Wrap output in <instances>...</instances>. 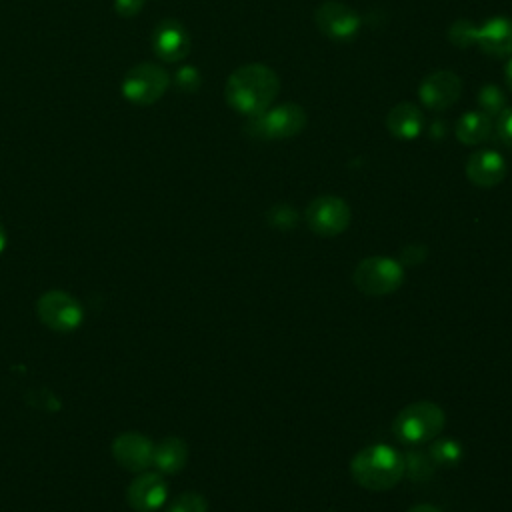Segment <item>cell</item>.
I'll list each match as a JSON object with an SVG mask.
<instances>
[{"label":"cell","mask_w":512,"mask_h":512,"mask_svg":"<svg viewBox=\"0 0 512 512\" xmlns=\"http://www.w3.org/2000/svg\"><path fill=\"white\" fill-rule=\"evenodd\" d=\"M280 92L278 74L260 62L238 66L226 80V104L240 116L252 118L268 110Z\"/></svg>","instance_id":"6da1fadb"},{"label":"cell","mask_w":512,"mask_h":512,"mask_svg":"<svg viewBox=\"0 0 512 512\" xmlns=\"http://www.w3.org/2000/svg\"><path fill=\"white\" fill-rule=\"evenodd\" d=\"M350 472L362 488L384 492L404 478V456L388 444L366 446L352 458Z\"/></svg>","instance_id":"7a4b0ae2"},{"label":"cell","mask_w":512,"mask_h":512,"mask_svg":"<svg viewBox=\"0 0 512 512\" xmlns=\"http://www.w3.org/2000/svg\"><path fill=\"white\" fill-rule=\"evenodd\" d=\"M308 124L306 110L296 102H284L278 106H270L258 116L248 118L244 124V132L254 140H286L298 136Z\"/></svg>","instance_id":"3957f363"},{"label":"cell","mask_w":512,"mask_h":512,"mask_svg":"<svg viewBox=\"0 0 512 512\" xmlns=\"http://www.w3.org/2000/svg\"><path fill=\"white\" fill-rule=\"evenodd\" d=\"M444 410L428 400L404 406L392 422V434L404 444H424L434 440L444 428Z\"/></svg>","instance_id":"277c9868"},{"label":"cell","mask_w":512,"mask_h":512,"mask_svg":"<svg viewBox=\"0 0 512 512\" xmlns=\"http://www.w3.org/2000/svg\"><path fill=\"white\" fill-rule=\"evenodd\" d=\"M352 280L354 286L366 296H386L402 286L404 268L398 260L386 256H370L358 262Z\"/></svg>","instance_id":"5b68a950"},{"label":"cell","mask_w":512,"mask_h":512,"mask_svg":"<svg viewBox=\"0 0 512 512\" xmlns=\"http://www.w3.org/2000/svg\"><path fill=\"white\" fill-rule=\"evenodd\" d=\"M170 86V74L166 68L154 62H140L132 66L122 80V96L138 106L158 102Z\"/></svg>","instance_id":"8992f818"},{"label":"cell","mask_w":512,"mask_h":512,"mask_svg":"<svg viewBox=\"0 0 512 512\" xmlns=\"http://www.w3.org/2000/svg\"><path fill=\"white\" fill-rule=\"evenodd\" d=\"M306 224L308 228L324 238H332L342 234L348 224H350V206L346 204V200L332 196V194H324L314 198L308 206H306Z\"/></svg>","instance_id":"52a82bcc"},{"label":"cell","mask_w":512,"mask_h":512,"mask_svg":"<svg viewBox=\"0 0 512 512\" xmlns=\"http://www.w3.org/2000/svg\"><path fill=\"white\" fill-rule=\"evenodd\" d=\"M314 24L318 32L332 40H350L360 32V14L340 0H324L314 10Z\"/></svg>","instance_id":"ba28073f"},{"label":"cell","mask_w":512,"mask_h":512,"mask_svg":"<svg viewBox=\"0 0 512 512\" xmlns=\"http://www.w3.org/2000/svg\"><path fill=\"white\" fill-rule=\"evenodd\" d=\"M36 308L42 324L56 332H72L82 324L84 318L80 302L62 290L42 294Z\"/></svg>","instance_id":"9c48e42d"},{"label":"cell","mask_w":512,"mask_h":512,"mask_svg":"<svg viewBox=\"0 0 512 512\" xmlns=\"http://www.w3.org/2000/svg\"><path fill=\"white\" fill-rule=\"evenodd\" d=\"M462 94V80L452 70H436L428 74L418 86L420 102L432 112H444L452 108Z\"/></svg>","instance_id":"30bf717a"},{"label":"cell","mask_w":512,"mask_h":512,"mask_svg":"<svg viewBox=\"0 0 512 512\" xmlns=\"http://www.w3.org/2000/svg\"><path fill=\"white\" fill-rule=\"evenodd\" d=\"M190 46V34L178 20L166 18L156 24L152 32V50L162 62H182L190 54Z\"/></svg>","instance_id":"8fae6325"},{"label":"cell","mask_w":512,"mask_h":512,"mask_svg":"<svg viewBox=\"0 0 512 512\" xmlns=\"http://www.w3.org/2000/svg\"><path fill=\"white\" fill-rule=\"evenodd\" d=\"M472 44H476L484 54L494 58L512 56V18L492 16L480 26L474 24Z\"/></svg>","instance_id":"7c38bea8"},{"label":"cell","mask_w":512,"mask_h":512,"mask_svg":"<svg viewBox=\"0 0 512 512\" xmlns=\"http://www.w3.org/2000/svg\"><path fill=\"white\" fill-rule=\"evenodd\" d=\"M506 160L498 150L482 148L468 156L466 178L478 188H494L506 176Z\"/></svg>","instance_id":"4fadbf2b"},{"label":"cell","mask_w":512,"mask_h":512,"mask_svg":"<svg viewBox=\"0 0 512 512\" xmlns=\"http://www.w3.org/2000/svg\"><path fill=\"white\" fill-rule=\"evenodd\" d=\"M112 454L122 468L132 472H144L152 464L154 444L150 442V438L138 432H126L112 442Z\"/></svg>","instance_id":"5bb4252c"},{"label":"cell","mask_w":512,"mask_h":512,"mask_svg":"<svg viewBox=\"0 0 512 512\" xmlns=\"http://www.w3.org/2000/svg\"><path fill=\"white\" fill-rule=\"evenodd\" d=\"M168 486L158 472H142L126 492L128 504L138 512H154L166 502Z\"/></svg>","instance_id":"9a60e30c"},{"label":"cell","mask_w":512,"mask_h":512,"mask_svg":"<svg viewBox=\"0 0 512 512\" xmlns=\"http://www.w3.org/2000/svg\"><path fill=\"white\" fill-rule=\"evenodd\" d=\"M386 128L398 140H414L424 128V114L414 102H398L386 116Z\"/></svg>","instance_id":"2e32d148"},{"label":"cell","mask_w":512,"mask_h":512,"mask_svg":"<svg viewBox=\"0 0 512 512\" xmlns=\"http://www.w3.org/2000/svg\"><path fill=\"white\" fill-rule=\"evenodd\" d=\"M492 130L494 122L482 110H468L454 124V134L464 146L482 144L492 134Z\"/></svg>","instance_id":"e0dca14e"},{"label":"cell","mask_w":512,"mask_h":512,"mask_svg":"<svg viewBox=\"0 0 512 512\" xmlns=\"http://www.w3.org/2000/svg\"><path fill=\"white\" fill-rule=\"evenodd\" d=\"M188 460V446L182 438H164L158 446H154L152 464L162 474H178Z\"/></svg>","instance_id":"ac0fdd59"},{"label":"cell","mask_w":512,"mask_h":512,"mask_svg":"<svg viewBox=\"0 0 512 512\" xmlns=\"http://www.w3.org/2000/svg\"><path fill=\"white\" fill-rule=\"evenodd\" d=\"M434 462L430 454H424L420 450H410L404 454V476H408L412 482H426L434 474Z\"/></svg>","instance_id":"d6986e66"},{"label":"cell","mask_w":512,"mask_h":512,"mask_svg":"<svg viewBox=\"0 0 512 512\" xmlns=\"http://www.w3.org/2000/svg\"><path fill=\"white\" fill-rule=\"evenodd\" d=\"M462 454H464L462 444L454 438H438V440L434 438V442L430 446V458L434 464H440V466L458 464Z\"/></svg>","instance_id":"ffe728a7"},{"label":"cell","mask_w":512,"mask_h":512,"mask_svg":"<svg viewBox=\"0 0 512 512\" xmlns=\"http://www.w3.org/2000/svg\"><path fill=\"white\" fill-rule=\"evenodd\" d=\"M478 106L490 118H498L506 110V96L504 90L496 84H484L478 92Z\"/></svg>","instance_id":"44dd1931"},{"label":"cell","mask_w":512,"mask_h":512,"mask_svg":"<svg viewBox=\"0 0 512 512\" xmlns=\"http://www.w3.org/2000/svg\"><path fill=\"white\" fill-rule=\"evenodd\" d=\"M172 82H174V86H176L180 92L190 94V92H196V90L200 88L202 76H200V72H198L196 66L186 64V66H180V68L174 72Z\"/></svg>","instance_id":"7402d4cb"},{"label":"cell","mask_w":512,"mask_h":512,"mask_svg":"<svg viewBox=\"0 0 512 512\" xmlns=\"http://www.w3.org/2000/svg\"><path fill=\"white\" fill-rule=\"evenodd\" d=\"M472 28H474V24L466 18H458L456 22H452L448 28L450 44L456 48H462V50L470 48L472 46Z\"/></svg>","instance_id":"603a6c76"},{"label":"cell","mask_w":512,"mask_h":512,"mask_svg":"<svg viewBox=\"0 0 512 512\" xmlns=\"http://www.w3.org/2000/svg\"><path fill=\"white\" fill-rule=\"evenodd\" d=\"M206 510H208L206 498L196 492H184L168 506V512H206Z\"/></svg>","instance_id":"cb8c5ba5"},{"label":"cell","mask_w":512,"mask_h":512,"mask_svg":"<svg viewBox=\"0 0 512 512\" xmlns=\"http://www.w3.org/2000/svg\"><path fill=\"white\" fill-rule=\"evenodd\" d=\"M268 222L274 226V228H280V230H288L292 228L296 222H298V214L292 206L288 204H276L270 208L268 212Z\"/></svg>","instance_id":"d4e9b609"},{"label":"cell","mask_w":512,"mask_h":512,"mask_svg":"<svg viewBox=\"0 0 512 512\" xmlns=\"http://www.w3.org/2000/svg\"><path fill=\"white\" fill-rule=\"evenodd\" d=\"M496 132H498V138L508 146L512 148V108H506L498 120H496Z\"/></svg>","instance_id":"484cf974"},{"label":"cell","mask_w":512,"mask_h":512,"mask_svg":"<svg viewBox=\"0 0 512 512\" xmlns=\"http://www.w3.org/2000/svg\"><path fill=\"white\" fill-rule=\"evenodd\" d=\"M144 8V0H114V10L122 18H134Z\"/></svg>","instance_id":"4316f807"},{"label":"cell","mask_w":512,"mask_h":512,"mask_svg":"<svg viewBox=\"0 0 512 512\" xmlns=\"http://www.w3.org/2000/svg\"><path fill=\"white\" fill-rule=\"evenodd\" d=\"M408 512H442V510L436 508V506H432V504H416V506H412Z\"/></svg>","instance_id":"83f0119b"},{"label":"cell","mask_w":512,"mask_h":512,"mask_svg":"<svg viewBox=\"0 0 512 512\" xmlns=\"http://www.w3.org/2000/svg\"><path fill=\"white\" fill-rule=\"evenodd\" d=\"M504 80H506L508 90L512 92V58H510V60H508V64L504 66Z\"/></svg>","instance_id":"f1b7e54d"},{"label":"cell","mask_w":512,"mask_h":512,"mask_svg":"<svg viewBox=\"0 0 512 512\" xmlns=\"http://www.w3.org/2000/svg\"><path fill=\"white\" fill-rule=\"evenodd\" d=\"M4 246H6V232H4V226H2V222H0V254H2Z\"/></svg>","instance_id":"f546056e"}]
</instances>
